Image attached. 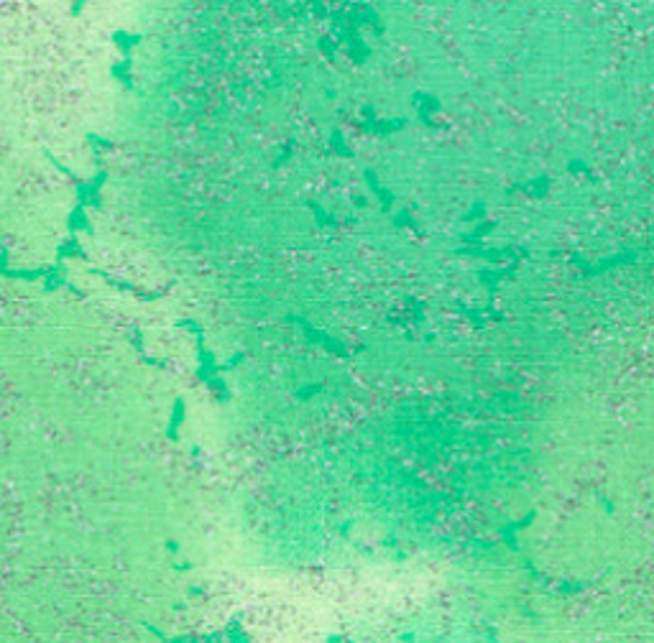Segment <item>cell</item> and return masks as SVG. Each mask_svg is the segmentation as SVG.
<instances>
[{"instance_id":"cell-1","label":"cell","mask_w":654,"mask_h":643,"mask_svg":"<svg viewBox=\"0 0 654 643\" xmlns=\"http://www.w3.org/2000/svg\"><path fill=\"white\" fill-rule=\"evenodd\" d=\"M116 41H121V49H131L136 41H141V36H128V34H116Z\"/></svg>"}]
</instances>
